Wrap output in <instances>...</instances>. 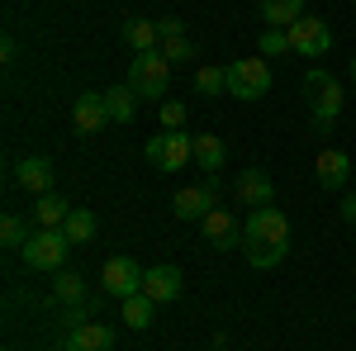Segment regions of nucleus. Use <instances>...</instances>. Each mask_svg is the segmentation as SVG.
<instances>
[{
  "label": "nucleus",
  "mask_w": 356,
  "mask_h": 351,
  "mask_svg": "<svg viewBox=\"0 0 356 351\" xmlns=\"http://www.w3.org/2000/svg\"><path fill=\"white\" fill-rule=\"evenodd\" d=\"M304 90L314 95V100H309V119H314V129H318V133H328L332 124H337V114H342V105H347L342 81H332L323 67H314V72L304 76Z\"/></svg>",
  "instance_id": "f257e3e1"
},
{
  "label": "nucleus",
  "mask_w": 356,
  "mask_h": 351,
  "mask_svg": "<svg viewBox=\"0 0 356 351\" xmlns=\"http://www.w3.org/2000/svg\"><path fill=\"white\" fill-rule=\"evenodd\" d=\"M67 233L62 228H33L29 233V243L19 247V256H24L29 270H62L67 266Z\"/></svg>",
  "instance_id": "f03ea898"
},
{
  "label": "nucleus",
  "mask_w": 356,
  "mask_h": 351,
  "mask_svg": "<svg viewBox=\"0 0 356 351\" xmlns=\"http://www.w3.org/2000/svg\"><path fill=\"white\" fill-rule=\"evenodd\" d=\"M129 85H134L143 100H162L166 85H171V62L162 57V48L157 53H134V62H129Z\"/></svg>",
  "instance_id": "7ed1b4c3"
},
{
  "label": "nucleus",
  "mask_w": 356,
  "mask_h": 351,
  "mask_svg": "<svg viewBox=\"0 0 356 351\" xmlns=\"http://www.w3.org/2000/svg\"><path fill=\"white\" fill-rule=\"evenodd\" d=\"M271 90V62L257 53L243 62H228V95L233 100H261Z\"/></svg>",
  "instance_id": "20e7f679"
},
{
  "label": "nucleus",
  "mask_w": 356,
  "mask_h": 351,
  "mask_svg": "<svg viewBox=\"0 0 356 351\" xmlns=\"http://www.w3.org/2000/svg\"><path fill=\"white\" fill-rule=\"evenodd\" d=\"M147 162L157 171H181L186 162H195V138H186L181 129H162L157 138H147Z\"/></svg>",
  "instance_id": "39448f33"
},
{
  "label": "nucleus",
  "mask_w": 356,
  "mask_h": 351,
  "mask_svg": "<svg viewBox=\"0 0 356 351\" xmlns=\"http://www.w3.org/2000/svg\"><path fill=\"white\" fill-rule=\"evenodd\" d=\"M243 243L247 247H275V243H290V218L280 214L275 204H261L247 214V228H243Z\"/></svg>",
  "instance_id": "423d86ee"
},
{
  "label": "nucleus",
  "mask_w": 356,
  "mask_h": 351,
  "mask_svg": "<svg viewBox=\"0 0 356 351\" xmlns=\"http://www.w3.org/2000/svg\"><path fill=\"white\" fill-rule=\"evenodd\" d=\"M171 209L181 214V223H204V214L219 209V176H209L204 186H181Z\"/></svg>",
  "instance_id": "0eeeda50"
},
{
  "label": "nucleus",
  "mask_w": 356,
  "mask_h": 351,
  "mask_svg": "<svg viewBox=\"0 0 356 351\" xmlns=\"http://www.w3.org/2000/svg\"><path fill=\"white\" fill-rule=\"evenodd\" d=\"M285 33H290V53L309 57V62H318V57L332 53V28L323 24V19H314V15H304L300 24H290Z\"/></svg>",
  "instance_id": "6e6552de"
},
{
  "label": "nucleus",
  "mask_w": 356,
  "mask_h": 351,
  "mask_svg": "<svg viewBox=\"0 0 356 351\" xmlns=\"http://www.w3.org/2000/svg\"><path fill=\"white\" fill-rule=\"evenodd\" d=\"M143 275H147V270L138 266L134 256H110L105 270H100V285H105V295H110V299L124 304L129 295H143Z\"/></svg>",
  "instance_id": "1a4fd4ad"
},
{
  "label": "nucleus",
  "mask_w": 356,
  "mask_h": 351,
  "mask_svg": "<svg viewBox=\"0 0 356 351\" xmlns=\"http://www.w3.org/2000/svg\"><path fill=\"white\" fill-rule=\"evenodd\" d=\"M72 124H76V133H100V129L110 124V105H105V95H100V90L76 95V105H72Z\"/></svg>",
  "instance_id": "9d476101"
},
{
  "label": "nucleus",
  "mask_w": 356,
  "mask_h": 351,
  "mask_svg": "<svg viewBox=\"0 0 356 351\" xmlns=\"http://www.w3.org/2000/svg\"><path fill=\"white\" fill-rule=\"evenodd\" d=\"M114 347V327L110 323H81V327H67L62 337V351H110Z\"/></svg>",
  "instance_id": "9b49d317"
},
{
  "label": "nucleus",
  "mask_w": 356,
  "mask_h": 351,
  "mask_svg": "<svg viewBox=\"0 0 356 351\" xmlns=\"http://www.w3.org/2000/svg\"><path fill=\"white\" fill-rule=\"evenodd\" d=\"M181 270L176 266H152L147 275H143V295L157 299V304H171V299H181Z\"/></svg>",
  "instance_id": "f8f14e48"
},
{
  "label": "nucleus",
  "mask_w": 356,
  "mask_h": 351,
  "mask_svg": "<svg viewBox=\"0 0 356 351\" xmlns=\"http://www.w3.org/2000/svg\"><path fill=\"white\" fill-rule=\"evenodd\" d=\"M314 176H318V186H323V190H342V186H347V176H352V157L337 152V147H328V152H318Z\"/></svg>",
  "instance_id": "ddd939ff"
},
{
  "label": "nucleus",
  "mask_w": 356,
  "mask_h": 351,
  "mask_svg": "<svg viewBox=\"0 0 356 351\" xmlns=\"http://www.w3.org/2000/svg\"><path fill=\"white\" fill-rule=\"evenodd\" d=\"M15 181L29 195H53V162L48 157H24V162L15 166Z\"/></svg>",
  "instance_id": "4468645a"
},
{
  "label": "nucleus",
  "mask_w": 356,
  "mask_h": 351,
  "mask_svg": "<svg viewBox=\"0 0 356 351\" xmlns=\"http://www.w3.org/2000/svg\"><path fill=\"white\" fill-rule=\"evenodd\" d=\"M233 195L243 199L247 209H261V204H271L275 186H271V176H266V171H257V166H252V171H243V176H238V186H233Z\"/></svg>",
  "instance_id": "2eb2a0df"
},
{
  "label": "nucleus",
  "mask_w": 356,
  "mask_h": 351,
  "mask_svg": "<svg viewBox=\"0 0 356 351\" xmlns=\"http://www.w3.org/2000/svg\"><path fill=\"white\" fill-rule=\"evenodd\" d=\"M257 15L266 19V28H290L304 19V0H257Z\"/></svg>",
  "instance_id": "dca6fc26"
},
{
  "label": "nucleus",
  "mask_w": 356,
  "mask_h": 351,
  "mask_svg": "<svg viewBox=\"0 0 356 351\" xmlns=\"http://www.w3.org/2000/svg\"><path fill=\"white\" fill-rule=\"evenodd\" d=\"M228 162V142L219 133H200L195 138V166L204 171V176H219V166Z\"/></svg>",
  "instance_id": "f3484780"
},
{
  "label": "nucleus",
  "mask_w": 356,
  "mask_h": 351,
  "mask_svg": "<svg viewBox=\"0 0 356 351\" xmlns=\"http://www.w3.org/2000/svg\"><path fill=\"white\" fill-rule=\"evenodd\" d=\"M119 33H124V43H129L134 53H157V48H162V33H157L152 19H129Z\"/></svg>",
  "instance_id": "a211bd4d"
},
{
  "label": "nucleus",
  "mask_w": 356,
  "mask_h": 351,
  "mask_svg": "<svg viewBox=\"0 0 356 351\" xmlns=\"http://www.w3.org/2000/svg\"><path fill=\"white\" fill-rule=\"evenodd\" d=\"M138 95L134 85H114V90H105V105H110V124H134L138 114Z\"/></svg>",
  "instance_id": "6ab92c4d"
},
{
  "label": "nucleus",
  "mask_w": 356,
  "mask_h": 351,
  "mask_svg": "<svg viewBox=\"0 0 356 351\" xmlns=\"http://www.w3.org/2000/svg\"><path fill=\"white\" fill-rule=\"evenodd\" d=\"M204 238L219 247V252H228V247L238 243V223H233V214H223V209H214V214H204Z\"/></svg>",
  "instance_id": "aec40b11"
},
{
  "label": "nucleus",
  "mask_w": 356,
  "mask_h": 351,
  "mask_svg": "<svg viewBox=\"0 0 356 351\" xmlns=\"http://www.w3.org/2000/svg\"><path fill=\"white\" fill-rule=\"evenodd\" d=\"M67 218H72V209H67L62 195H38V204H33V228H62Z\"/></svg>",
  "instance_id": "412c9836"
},
{
  "label": "nucleus",
  "mask_w": 356,
  "mask_h": 351,
  "mask_svg": "<svg viewBox=\"0 0 356 351\" xmlns=\"http://www.w3.org/2000/svg\"><path fill=\"white\" fill-rule=\"evenodd\" d=\"M62 233H67L72 247H86L90 238H95V214H90V209H72V218L62 223Z\"/></svg>",
  "instance_id": "4be33fe9"
},
{
  "label": "nucleus",
  "mask_w": 356,
  "mask_h": 351,
  "mask_svg": "<svg viewBox=\"0 0 356 351\" xmlns=\"http://www.w3.org/2000/svg\"><path fill=\"white\" fill-rule=\"evenodd\" d=\"M152 309H157V299H147V295H129L124 299V327H152Z\"/></svg>",
  "instance_id": "5701e85b"
},
{
  "label": "nucleus",
  "mask_w": 356,
  "mask_h": 351,
  "mask_svg": "<svg viewBox=\"0 0 356 351\" xmlns=\"http://www.w3.org/2000/svg\"><path fill=\"white\" fill-rule=\"evenodd\" d=\"M53 299L57 304H86V280L76 275V270H62L53 280Z\"/></svg>",
  "instance_id": "b1692460"
},
{
  "label": "nucleus",
  "mask_w": 356,
  "mask_h": 351,
  "mask_svg": "<svg viewBox=\"0 0 356 351\" xmlns=\"http://www.w3.org/2000/svg\"><path fill=\"white\" fill-rule=\"evenodd\" d=\"M195 90L200 95H223L228 90V67H200L195 72Z\"/></svg>",
  "instance_id": "393cba45"
},
{
  "label": "nucleus",
  "mask_w": 356,
  "mask_h": 351,
  "mask_svg": "<svg viewBox=\"0 0 356 351\" xmlns=\"http://www.w3.org/2000/svg\"><path fill=\"white\" fill-rule=\"evenodd\" d=\"M285 252H290V243H275V247H247V261H252V266L257 270H271V266H280V261H285Z\"/></svg>",
  "instance_id": "a878e982"
},
{
  "label": "nucleus",
  "mask_w": 356,
  "mask_h": 351,
  "mask_svg": "<svg viewBox=\"0 0 356 351\" xmlns=\"http://www.w3.org/2000/svg\"><path fill=\"white\" fill-rule=\"evenodd\" d=\"M0 243L10 247V252H19V247L29 243V228H24V218H19V214H5V218H0Z\"/></svg>",
  "instance_id": "bb28decb"
},
{
  "label": "nucleus",
  "mask_w": 356,
  "mask_h": 351,
  "mask_svg": "<svg viewBox=\"0 0 356 351\" xmlns=\"http://www.w3.org/2000/svg\"><path fill=\"white\" fill-rule=\"evenodd\" d=\"M162 57H166V62H191L195 43L186 38V33H181V38H162Z\"/></svg>",
  "instance_id": "cd10ccee"
},
{
  "label": "nucleus",
  "mask_w": 356,
  "mask_h": 351,
  "mask_svg": "<svg viewBox=\"0 0 356 351\" xmlns=\"http://www.w3.org/2000/svg\"><path fill=\"white\" fill-rule=\"evenodd\" d=\"M280 53H290V33L285 28H266L261 33V57H280Z\"/></svg>",
  "instance_id": "c85d7f7f"
},
{
  "label": "nucleus",
  "mask_w": 356,
  "mask_h": 351,
  "mask_svg": "<svg viewBox=\"0 0 356 351\" xmlns=\"http://www.w3.org/2000/svg\"><path fill=\"white\" fill-rule=\"evenodd\" d=\"M186 100H162V129H186Z\"/></svg>",
  "instance_id": "c756f323"
},
{
  "label": "nucleus",
  "mask_w": 356,
  "mask_h": 351,
  "mask_svg": "<svg viewBox=\"0 0 356 351\" xmlns=\"http://www.w3.org/2000/svg\"><path fill=\"white\" fill-rule=\"evenodd\" d=\"M157 33H162V38H181V33H186L181 15H166V19H157Z\"/></svg>",
  "instance_id": "7c9ffc66"
},
{
  "label": "nucleus",
  "mask_w": 356,
  "mask_h": 351,
  "mask_svg": "<svg viewBox=\"0 0 356 351\" xmlns=\"http://www.w3.org/2000/svg\"><path fill=\"white\" fill-rule=\"evenodd\" d=\"M90 323V304H67V327Z\"/></svg>",
  "instance_id": "2f4dec72"
},
{
  "label": "nucleus",
  "mask_w": 356,
  "mask_h": 351,
  "mask_svg": "<svg viewBox=\"0 0 356 351\" xmlns=\"http://www.w3.org/2000/svg\"><path fill=\"white\" fill-rule=\"evenodd\" d=\"M15 53H19V43H15V33H5V38H0V57H5V62H15Z\"/></svg>",
  "instance_id": "473e14b6"
},
{
  "label": "nucleus",
  "mask_w": 356,
  "mask_h": 351,
  "mask_svg": "<svg viewBox=\"0 0 356 351\" xmlns=\"http://www.w3.org/2000/svg\"><path fill=\"white\" fill-rule=\"evenodd\" d=\"M342 218H347V223H356V190L342 199Z\"/></svg>",
  "instance_id": "72a5a7b5"
},
{
  "label": "nucleus",
  "mask_w": 356,
  "mask_h": 351,
  "mask_svg": "<svg viewBox=\"0 0 356 351\" xmlns=\"http://www.w3.org/2000/svg\"><path fill=\"white\" fill-rule=\"evenodd\" d=\"M352 81H356V62H352Z\"/></svg>",
  "instance_id": "f704fd0d"
}]
</instances>
